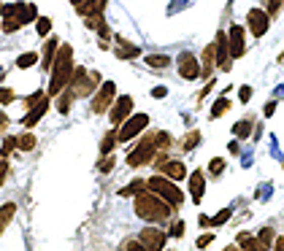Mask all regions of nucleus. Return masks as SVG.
Returning a JSON list of instances; mask_svg holds the SVG:
<instances>
[{
    "label": "nucleus",
    "mask_w": 284,
    "mask_h": 251,
    "mask_svg": "<svg viewBox=\"0 0 284 251\" xmlns=\"http://www.w3.org/2000/svg\"><path fill=\"white\" fill-rule=\"evenodd\" d=\"M73 49L68 43H62L57 49V57H54L52 65V81H49V95H60L62 89L68 87L70 76H73Z\"/></svg>",
    "instance_id": "nucleus-1"
},
{
    "label": "nucleus",
    "mask_w": 284,
    "mask_h": 251,
    "mask_svg": "<svg viewBox=\"0 0 284 251\" xmlns=\"http://www.w3.org/2000/svg\"><path fill=\"white\" fill-rule=\"evenodd\" d=\"M171 203H165L160 194L154 192H138L136 194V214L144 222H165L171 216Z\"/></svg>",
    "instance_id": "nucleus-2"
},
{
    "label": "nucleus",
    "mask_w": 284,
    "mask_h": 251,
    "mask_svg": "<svg viewBox=\"0 0 284 251\" xmlns=\"http://www.w3.org/2000/svg\"><path fill=\"white\" fill-rule=\"evenodd\" d=\"M38 19V11L33 3H11V6H3V27L6 33H17L22 25Z\"/></svg>",
    "instance_id": "nucleus-3"
},
{
    "label": "nucleus",
    "mask_w": 284,
    "mask_h": 251,
    "mask_svg": "<svg viewBox=\"0 0 284 251\" xmlns=\"http://www.w3.org/2000/svg\"><path fill=\"white\" fill-rule=\"evenodd\" d=\"M95 84H100V76L95 70H84V68H76L73 76L68 81V92L73 97H87L95 92Z\"/></svg>",
    "instance_id": "nucleus-4"
},
{
    "label": "nucleus",
    "mask_w": 284,
    "mask_h": 251,
    "mask_svg": "<svg viewBox=\"0 0 284 251\" xmlns=\"http://www.w3.org/2000/svg\"><path fill=\"white\" fill-rule=\"evenodd\" d=\"M146 186H149V192L160 194L165 203H171V206H181V200H184V192L176 186V181H171V178H165V176H152L146 181Z\"/></svg>",
    "instance_id": "nucleus-5"
},
{
    "label": "nucleus",
    "mask_w": 284,
    "mask_h": 251,
    "mask_svg": "<svg viewBox=\"0 0 284 251\" xmlns=\"http://www.w3.org/2000/svg\"><path fill=\"white\" fill-rule=\"evenodd\" d=\"M152 157H157V143H154V135H146V138L128 154V165H130V168H141V165L152 162Z\"/></svg>",
    "instance_id": "nucleus-6"
},
{
    "label": "nucleus",
    "mask_w": 284,
    "mask_h": 251,
    "mask_svg": "<svg viewBox=\"0 0 284 251\" xmlns=\"http://www.w3.org/2000/svg\"><path fill=\"white\" fill-rule=\"evenodd\" d=\"M146 127H149V116H146V114H133L130 119H125V122L119 124V132H116V138H119V143H125V140L141 135Z\"/></svg>",
    "instance_id": "nucleus-7"
},
{
    "label": "nucleus",
    "mask_w": 284,
    "mask_h": 251,
    "mask_svg": "<svg viewBox=\"0 0 284 251\" xmlns=\"http://www.w3.org/2000/svg\"><path fill=\"white\" fill-rule=\"evenodd\" d=\"M116 97V84L114 81H103L98 89H95V97H92V111L95 114H103L108 111V106H111V100Z\"/></svg>",
    "instance_id": "nucleus-8"
},
{
    "label": "nucleus",
    "mask_w": 284,
    "mask_h": 251,
    "mask_svg": "<svg viewBox=\"0 0 284 251\" xmlns=\"http://www.w3.org/2000/svg\"><path fill=\"white\" fill-rule=\"evenodd\" d=\"M268 22H271V17H268L265 9H249L247 27H249V33L255 35V38H263L268 33Z\"/></svg>",
    "instance_id": "nucleus-9"
},
{
    "label": "nucleus",
    "mask_w": 284,
    "mask_h": 251,
    "mask_svg": "<svg viewBox=\"0 0 284 251\" xmlns=\"http://www.w3.org/2000/svg\"><path fill=\"white\" fill-rule=\"evenodd\" d=\"M133 116V97L130 95H122V97H116V103L111 106V111H108V119H111V124H119L125 119H130Z\"/></svg>",
    "instance_id": "nucleus-10"
},
{
    "label": "nucleus",
    "mask_w": 284,
    "mask_h": 251,
    "mask_svg": "<svg viewBox=\"0 0 284 251\" xmlns=\"http://www.w3.org/2000/svg\"><path fill=\"white\" fill-rule=\"evenodd\" d=\"M179 76L187 78V81L200 78V62L195 60V54H189V52H181L179 54Z\"/></svg>",
    "instance_id": "nucleus-11"
},
{
    "label": "nucleus",
    "mask_w": 284,
    "mask_h": 251,
    "mask_svg": "<svg viewBox=\"0 0 284 251\" xmlns=\"http://www.w3.org/2000/svg\"><path fill=\"white\" fill-rule=\"evenodd\" d=\"M214 52H217V65L222 68V70H227L230 68V41H227V33L225 30H219L217 33V41H214Z\"/></svg>",
    "instance_id": "nucleus-12"
},
{
    "label": "nucleus",
    "mask_w": 284,
    "mask_h": 251,
    "mask_svg": "<svg viewBox=\"0 0 284 251\" xmlns=\"http://www.w3.org/2000/svg\"><path fill=\"white\" fill-rule=\"evenodd\" d=\"M165 240H168V235L163 230H157V227H144V232H141V243H144L149 251H163Z\"/></svg>",
    "instance_id": "nucleus-13"
},
{
    "label": "nucleus",
    "mask_w": 284,
    "mask_h": 251,
    "mask_svg": "<svg viewBox=\"0 0 284 251\" xmlns=\"http://www.w3.org/2000/svg\"><path fill=\"white\" fill-rule=\"evenodd\" d=\"M227 41H230V57L238 60L247 54V41H244V27L241 25H230L227 30Z\"/></svg>",
    "instance_id": "nucleus-14"
},
{
    "label": "nucleus",
    "mask_w": 284,
    "mask_h": 251,
    "mask_svg": "<svg viewBox=\"0 0 284 251\" xmlns=\"http://www.w3.org/2000/svg\"><path fill=\"white\" fill-rule=\"evenodd\" d=\"M203 192H206V178H203V170H192L189 173V194H192V203L203 200Z\"/></svg>",
    "instance_id": "nucleus-15"
},
{
    "label": "nucleus",
    "mask_w": 284,
    "mask_h": 251,
    "mask_svg": "<svg viewBox=\"0 0 284 251\" xmlns=\"http://www.w3.org/2000/svg\"><path fill=\"white\" fill-rule=\"evenodd\" d=\"M46 111H49V97L38 100V103L27 111V116H22V124H25V127H33V124L41 122V116H44Z\"/></svg>",
    "instance_id": "nucleus-16"
},
{
    "label": "nucleus",
    "mask_w": 284,
    "mask_h": 251,
    "mask_svg": "<svg viewBox=\"0 0 284 251\" xmlns=\"http://www.w3.org/2000/svg\"><path fill=\"white\" fill-rule=\"evenodd\" d=\"M163 173L171 178V181H181V178H187V168L181 160H168V162H160Z\"/></svg>",
    "instance_id": "nucleus-17"
},
{
    "label": "nucleus",
    "mask_w": 284,
    "mask_h": 251,
    "mask_svg": "<svg viewBox=\"0 0 284 251\" xmlns=\"http://www.w3.org/2000/svg\"><path fill=\"white\" fill-rule=\"evenodd\" d=\"M57 49H60V41H57V38H49L46 46H44V57H41V68L44 70H52L54 57H57Z\"/></svg>",
    "instance_id": "nucleus-18"
},
{
    "label": "nucleus",
    "mask_w": 284,
    "mask_h": 251,
    "mask_svg": "<svg viewBox=\"0 0 284 251\" xmlns=\"http://www.w3.org/2000/svg\"><path fill=\"white\" fill-rule=\"evenodd\" d=\"M217 65V52H214V43H209L206 49H203V62H200V76L209 78L211 76V68Z\"/></svg>",
    "instance_id": "nucleus-19"
},
{
    "label": "nucleus",
    "mask_w": 284,
    "mask_h": 251,
    "mask_svg": "<svg viewBox=\"0 0 284 251\" xmlns=\"http://www.w3.org/2000/svg\"><path fill=\"white\" fill-rule=\"evenodd\" d=\"M116 43H119V49H116V57H128V60H136V57H141V49L138 46H133V43H128L122 35H116Z\"/></svg>",
    "instance_id": "nucleus-20"
},
{
    "label": "nucleus",
    "mask_w": 284,
    "mask_h": 251,
    "mask_svg": "<svg viewBox=\"0 0 284 251\" xmlns=\"http://www.w3.org/2000/svg\"><path fill=\"white\" fill-rule=\"evenodd\" d=\"M238 246H241V248H247V251H268V248L263 246V243H260L257 238H252L249 232H241V235H238Z\"/></svg>",
    "instance_id": "nucleus-21"
},
{
    "label": "nucleus",
    "mask_w": 284,
    "mask_h": 251,
    "mask_svg": "<svg viewBox=\"0 0 284 251\" xmlns=\"http://www.w3.org/2000/svg\"><path fill=\"white\" fill-rule=\"evenodd\" d=\"M144 189H146V178H136V181H130L128 186H122L119 194L122 197H136V194L144 192Z\"/></svg>",
    "instance_id": "nucleus-22"
},
{
    "label": "nucleus",
    "mask_w": 284,
    "mask_h": 251,
    "mask_svg": "<svg viewBox=\"0 0 284 251\" xmlns=\"http://www.w3.org/2000/svg\"><path fill=\"white\" fill-rule=\"evenodd\" d=\"M14 214H17V206H14V203H6V206L0 208V235H3V230L11 224Z\"/></svg>",
    "instance_id": "nucleus-23"
},
{
    "label": "nucleus",
    "mask_w": 284,
    "mask_h": 251,
    "mask_svg": "<svg viewBox=\"0 0 284 251\" xmlns=\"http://www.w3.org/2000/svg\"><path fill=\"white\" fill-rule=\"evenodd\" d=\"M146 65L149 68H168L171 57H168V54H146Z\"/></svg>",
    "instance_id": "nucleus-24"
},
{
    "label": "nucleus",
    "mask_w": 284,
    "mask_h": 251,
    "mask_svg": "<svg viewBox=\"0 0 284 251\" xmlns=\"http://www.w3.org/2000/svg\"><path fill=\"white\" fill-rule=\"evenodd\" d=\"M233 135H235V138H249V135H252V122H249V119L235 122V124H233Z\"/></svg>",
    "instance_id": "nucleus-25"
},
{
    "label": "nucleus",
    "mask_w": 284,
    "mask_h": 251,
    "mask_svg": "<svg viewBox=\"0 0 284 251\" xmlns=\"http://www.w3.org/2000/svg\"><path fill=\"white\" fill-rule=\"evenodd\" d=\"M17 148H22V152H30V148H35V135H30V132H22V135L17 138Z\"/></svg>",
    "instance_id": "nucleus-26"
},
{
    "label": "nucleus",
    "mask_w": 284,
    "mask_h": 251,
    "mask_svg": "<svg viewBox=\"0 0 284 251\" xmlns=\"http://www.w3.org/2000/svg\"><path fill=\"white\" fill-rule=\"evenodd\" d=\"M227 108H230V100H227V97H219L217 103L211 106V119H219V116H222Z\"/></svg>",
    "instance_id": "nucleus-27"
},
{
    "label": "nucleus",
    "mask_w": 284,
    "mask_h": 251,
    "mask_svg": "<svg viewBox=\"0 0 284 251\" xmlns=\"http://www.w3.org/2000/svg\"><path fill=\"white\" fill-rule=\"evenodd\" d=\"M119 143V138H116V132L111 130V132H106V138H103V143H100V154H108L111 148Z\"/></svg>",
    "instance_id": "nucleus-28"
},
{
    "label": "nucleus",
    "mask_w": 284,
    "mask_h": 251,
    "mask_svg": "<svg viewBox=\"0 0 284 251\" xmlns=\"http://www.w3.org/2000/svg\"><path fill=\"white\" fill-rule=\"evenodd\" d=\"M70 103H73V95L62 89V92H60V100H57V111H60V114H68V111H70Z\"/></svg>",
    "instance_id": "nucleus-29"
},
{
    "label": "nucleus",
    "mask_w": 284,
    "mask_h": 251,
    "mask_svg": "<svg viewBox=\"0 0 284 251\" xmlns=\"http://www.w3.org/2000/svg\"><path fill=\"white\" fill-rule=\"evenodd\" d=\"M257 240L263 243L265 248H271V246H273V240H276V235H273V230H271V227H263V230L257 232Z\"/></svg>",
    "instance_id": "nucleus-30"
},
{
    "label": "nucleus",
    "mask_w": 284,
    "mask_h": 251,
    "mask_svg": "<svg viewBox=\"0 0 284 251\" xmlns=\"http://www.w3.org/2000/svg\"><path fill=\"white\" fill-rule=\"evenodd\" d=\"M35 30H38V35H41V38H46V35H49V30H52V19L49 17H38L35 19Z\"/></svg>",
    "instance_id": "nucleus-31"
},
{
    "label": "nucleus",
    "mask_w": 284,
    "mask_h": 251,
    "mask_svg": "<svg viewBox=\"0 0 284 251\" xmlns=\"http://www.w3.org/2000/svg\"><path fill=\"white\" fill-rule=\"evenodd\" d=\"M35 62H38V54L27 52V54H22V57H17V68H33Z\"/></svg>",
    "instance_id": "nucleus-32"
},
{
    "label": "nucleus",
    "mask_w": 284,
    "mask_h": 251,
    "mask_svg": "<svg viewBox=\"0 0 284 251\" xmlns=\"http://www.w3.org/2000/svg\"><path fill=\"white\" fill-rule=\"evenodd\" d=\"M230 216H233V211H230V208H222V211H219V214H217L214 219H211V227H219V224H225Z\"/></svg>",
    "instance_id": "nucleus-33"
},
{
    "label": "nucleus",
    "mask_w": 284,
    "mask_h": 251,
    "mask_svg": "<svg viewBox=\"0 0 284 251\" xmlns=\"http://www.w3.org/2000/svg\"><path fill=\"white\" fill-rule=\"evenodd\" d=\"M17 100V95H14V89H9V87H0V106H9V103H14Z\"/></svg>",
    "instance_id": "nucleus-34"
},
{
    "label": "nucleus",
    "mask_w": 284,
    "mask_h": 251,
    "mask_svg": "<svg viewBox=\"0 0 284 251\" xmlns=\"http://www.w3.org/2000/svg\"><path fill=\"white\" fill-rule=\"evenodd\" d=\"M222 170H225V160H222V157H217V160L209 162V173H211V176H219Z\"/></svg>",
    "instance_id": "nucleus-35"
},
{
    "label": "nucleus",
    "mask_w": 284,
    "mask_h": 251,
    "mask_svg": "<svg viewBox=\"0 0 284 251\" xmlns=\"http://www.w3.org/2000/svg\"><path fill=\"white\" fill-rule=\"evenodd\" d=\"M281 3H284V0H265V11H268V17H276V14L281 11Z\"/></svg>",
    "instance_id": "nucleus-36"
},
{
    "label": "nucleus",
    "mask_w": 284,
    "mask_h": 251,
    "mask_svg": "<svg viewBox=\"0 0 284 251\" xmlns=\"http://www.w3.org/2000/svg\"><path fill=\"white\" fill-rule=\"evenodd\" d=\"M198 143H200V132H198V130H192V132L187 135V140H184V148L189 152V148H195Z\"/></svg>",
    "instance_id": "nucleus-37"
},
{
    "label": "nucleus",
    "mask_w": 284,
    "mask_h": 251,
    "mask_svg": "<svg viewBox=\"0 0 284 251\" xmlns=\"http://www.w3.org/2000/svg\"><path fill=\"white\" fill-rule=\"evenodd\" d=\"M14 148H17V138H14V135H9V138L3 140V152H0V154H3V157H9V154L14 152Z\"/></svg>",
    "instance_id": "nucleus-38"
},
{
    "label": "nucleus",
    "mask_w": 284,
    "mask_h": 251,
    "mask_svg": "<svg viewBox=\"0 0 284 251\" xmlns=\"http://www.w3.org/2000/svg\"><path fill=\"white\" fill-rule=\"evenodd\" d=\"M103 157H106V160H100V165H98V168L103 170V173H108V170L114 168V157H111V154H103Z\"/></svg>",
    "instance_id": "nucleus-39"
},
{
    "label": "nucleus",
    "mask_w": 284,
    "mask_h": 251,
    "mask_svg": "<svg viewBox=\"0 0 284 251\" xmlns=\"http://www.w3.org/2000/svg\"><path fill=\"white\" fill-rule=\"evenodd\" d=\"M238 97H241V103H249V100H252V87L244 84V87L238 89Z\"/></svg>",
    "instance_id": "nucleus-40"
},
{
    "label": "nucleus",
    "mask_w": 284,
    "mask_h": 251,
    "mask_svg": "<svg viewBox=\"0 0 284 251\" xmlns=\"http://www.w3.org/2000/svg\"><path fill=\"white\" fill-rule=\"evenodd\" d=\"M209 243H214V235H200L195 246H198V248H209Z\"/></svg>",
    "instance_id": "nucleus-41"
},
{
    "label": "nucleus",
    "mask_w": 284,
    "mask_h": 251,
    "mask_svg": "<svg viewBox=\"0 0 284 251\" xmlns=\"http://www.w3.org/2000/svg\"><path fill=\"white\" fill-rule=\"evenodd\" d=\"M44 97H46V95H44V92H35V95H30V97L25 100V106H27V108H33V106L38 103V100H44Z\"/></svg>",
    "instance_id": "nucleus-42"
},
{
    "label": "nucleus",
    "mask_w": 284,
    "mask_h": 251,
    "mask_svg": "<svg viewBox=\"0 0 284 251\" xmlns=\"http://www.w3.org/2000/svg\"><path fill=\"white\" fill-rule=\"evenodd\" d=\"M6 173H9V162H6V157L0 154V184L6 181Z\"/></svg>",
    "instance_id": "nucleus-43"
},
{
    "label": "nucleus",
    "mask_w": 284,
    "mask_h": 251,
    "mask_svg": "<svg viewBox=\"0 0 284 251\" xmlns=\"http://www.w3.org/2000/svg\"><path fill=\"white\" fill-rule=\"evenodd\" d=\"M171 235H173V238H181V235H184V224H181V222H173Z\"/></svg>",
    "instance_id": "nucleus-44"
},
{
    "label": "nucleus",
    "mask_w": 284,
    "mask_h": 251,
    "mask_svg": "<svg viewBox=\"0 0 284 251\" xmlns=\"http://www.w3.org/2000/svg\"><path fill=\"white\" fill-rule=\"evenodd\" d=\"M128 251H149V248H146L141 240H130V243H128Z\"/></svg>",
    "instance_id": "nucleus-45"
},
{
    "label": "nucleus",
    "mask_w": 284,
    "mask_h": 251,
    "mask_svg": "<svg viewBox=\"0 0 284 251\" xmlns=\"http://www.w3.org/2000/svg\"><path fill=\"white\" fill-rule=\"evenodd\" d=\"M165 95H168V89H165V87H154L152 89V97H157V100H163Z\"/></svg>",
    "instance_id": "nucleus-46"
},
{
    "label": "nucleus",
    "mask_w": 284,
    "mask_h": 251,
    "mask_svg": "<svg viewBox=\"0 0 284 251\" xmlns=\"http://www.w3.org/2000/svg\"><path fill=\"white\" fill-rule=\"evenodd\" d=\"M98 33H100V41H103V38H111V30H108V25H106V22L98 27Z\"/></svg>",
    "instance_id": "nucleus-47"
},
{
    "label": "nucleus",
    "mask_w": 284,
    "mask_h": 251,
    "mask_svg": "<svg viewBox=\"0 0 284 251\" xmlns=\"http://www.w3.org/2000/svg\"><path fill=\"white\" fill-rule=\"evenodd\" d=\"M273 111H276V103H273V100H271V103H265L263 114H265V116H273Z\"/></svg>",
    "instance_id": "nucleus-48"
},
{
    "label": "nucleus",
    "mask_w": 284,
    "mask_h": 251,
    "mask_svg": "<svg viewBox=\"0 0 284 251\" xmlns=\"http://www.w3.org/2000/svg\"><path fill=\"white\" fill-rule=\"evenodd\" d=\"M198 224H200V227H211V216L200 214V216H198Z\"/></svg>",
    "instance_id": "nucleus-49"
},
{
    "label": "nucleus",
    "mask_w": 284,
    "mask_h": 251,
    "mask_svg": "<svg viewBox=\"0 0 284 251\" xmlns=\"http://www.w3.org/2000/svg\"><path fill=\"white\" fill-rule=\"evenodd\" d=\"M273 251H284V238H276L273 240Z\"/></svg>",
    "instance_id": "nucleus-50"
},
{
    "label": "nucleus",
    "mask_w": 284,
    "mask_h": 251,
    "mask_svg": "<svg viewBox=\"0 0 284 251\" xmlns=\"http://www.w3.org/2000/svg\"><path fill=\"white\" fill-rule=\"evenodd\" d=\"M6 124H9V116H6V114H0V135H3Z\"/></svg>",
    "instance_id": "nucleus-51"
},
{
    "label": "nucleus",
    "mask_w": 284,
    "mask_h": 251,
    "mask_svg": "<svg viewBox=\"0 0 284 251\" xmlns=\"http://www.w3.org/2000/svg\"><path fill=\"white\" fill-rule=\"evenodd\" d=\"M84 3V0H73V6H82Z\"/></svg>",
    "instance_id": "nucleus-52"
}]
</instances>
